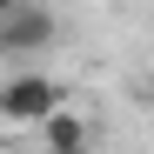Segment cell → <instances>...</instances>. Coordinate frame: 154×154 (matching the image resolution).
Listing matches in <instances>:
<instances>
[{
  "label": "cell",
  "mask_w": 154,
  "mask_h": 154,
  "mask_svg": "<svg viewBox=\"0 0 154 154\" xmlns=\"http://www.w3.org/2000/svg\"><path fill=\"white\" fill-rule=\"evenodd\" d=\"M54 154H94V141H87V147H54Z\"/></svg>",
  "instance_id": "277c9868"
},
{
  "label": "cell",
  "mask_w": 154,
  "mask_h": 154,
  "mask_svg": "<svg viewBox=\"0 0 154 154\" xmlns=\"http://www.w3.org/2000/svg\"><path fill=\"white\" fill-rule=\"evenodd\" d=\"M60 107V81L54 74H14V81H0V121L7 127H40L47 114Z\"/></svg>",
  "instance_id": "7a4b0ae2"
},
{
  "label": "cell",
  "mask_w": 154,
  "mask_h": 154,
  "mask_svg": "<svg viewBox=\"0 0 154 154\" xmlns=\"http://www.w3.org/2000/svg\"><path fill=\"white\" fill-rule=\"evenodd\" d=\"M54 40H60V20L47 14L40 0H20V7L0 14V54H7V60H34V54H47Z\"/></svg>",
  "instance_id": "6da1fadb"
},
{
  "label": "cell",
  "mask_w": 154,
  "mask_h": 154,
  "mask_svg": "<svg viewBox=\"0 0 154 154\" xmlns=\"http://www.w3.org/2000/svg\"><path fill=\"white\" fill-rule=\"evenodd\" d=\"M34 134H40V147H47V154H54V147H87V121H81V114H67V107H54Z\"/></svg>",
  "instance_id": "3957f363"
},
{
  "label": "cell",
  "mask_w": 154,
  "mask_h": 154,
  "mask_svg": "<svg viewBox=\"0 0 154 154\" xmlns=\"http://www.w3.org/2000/svg\"><path fill=\"white\" fill-rule=\"evenodd\" d=\"M7 7H20V0H0V14H7Z\"/></svg>",
  "instance_id": "5b68a950"
}]
</instances>
